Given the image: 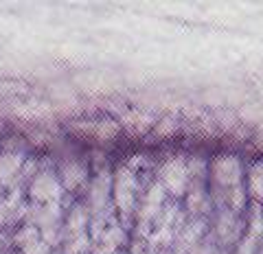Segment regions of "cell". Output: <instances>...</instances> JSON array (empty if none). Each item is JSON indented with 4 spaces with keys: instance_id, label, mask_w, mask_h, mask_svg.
<instances>
[{
    "instance_id": "obj_1",
    "label": "cell",
    "mask_w": 263,
    "mask_h": 254,
    "mask_svg": "<svg viewBox=\"0 0 263 254\" xmlns=\"http://www.w3.org/2000/svg\"><path fill=\"white\" fill-rule=\"evenodd\" d=\"M215 180L219 186H230L235 191L241 182V167L235 155H224L215 162Z\"/></svg>"
},
{
    "instance_id": "obj_2",
    "label": "cell",
    "mask_w": 263,
    "mask_h": 254,
    "mask_svg": "<svg viewBox=\"0 0 263 254\" xmlns=\"http://www.w3.org/2000/svg\"><path fill=\"white\" fill-rule=\"evenodd\" d=\"M31 193L35 200L57 202V198H60V193H62V184L57 182L53 173H40L31 186Z\"/></svg>"
},
{
    "instance_id": "obj_3",
    "label": "cell",
    "mask_w": 263,
    "mask_h": 254,
    "mask_svg": "<svg viewBox=\"0 0 263 254\" xmlns=\"http://www.w3.org/2000/svg\"><path fill=\"white\" fill-rule=\"evenodd\" d=\"M186 167L182 162H169L167 167L162 171V182H164V188H169V191H174L176 195H180L184 191L186 186Z\"/></svg>"
},
{
    "instance_id": "obj_4",
    "label": "cell",
    "mask_w": 263,
    "mask_h": 254,
    "mask_svg": "<svg viewBox=\"0 0 263 254\" xmlns=\"http://www.w3.org/2000/svg\"><path fill=\"white\" fill-rule=\"evenodd\" d=\"M62 184L64 188H68V191H75V188L84 182L86 178V169L79 165V162H66V165L62 167Z\"/></svg>"
},
{
    "instance_id": "obj_5",
    "label": "cell",
    "mask_w": 263,
    "mask_h": 254,
    "mask_svg": "<svg viewBox=\"0 0 263 254\" xmlns=\"http://www.w3.org/2000/svg\"><path fill=\"white\" fill-rule=\"evenodd\" d=\"M20 165H22L20 155H15V153L0 155V182H3V184L11 182V180L15 178V173H18Z\"/></svg>"
},
{
    "instance_id": "obj_6",
    "label": "cell",
    "mask_w": 263,
    "mask_h": 254,
    "mask_svg": "<svg viewBox=\"0 0 263 254\" xmlns=\"http://www.w3.org/2000/svg\"><path fill=\"white\" fill-rule=\"evenodd\" d=\"M37 241H40V235H37V230L33 226H24L22 230L15 235V243H18L20 248H24V250L31 248V245H35Z\"/></svg>"
},
{
    "instance_id": "obj_7",
    "label": "cell",
    "mask_w": 263,
    "mask_h": 254,
    "mask_svg": "<svg viewBox=\"0 0 263 254\" xmlns=\"http://www.w3.org/2000/svg\"><path fill=\"white\" fill-rule=\"evenodd\" d=\"M86 221H88L86 210L77 206V208H75V212H72V217H70V230H72V232H77V230H84Z\"/></svg>"
},
{
    "instance_id": "obj_8",
    "label": "cell",
    "mask_w": 263,
    "mask_h": 254,
    "mask_svg": "<svg viewBox=\"0 0 263 254\" xmlns=\"http://www.w3.org/2000/svg\"><path fill=\"white\" fill-rule=\"evenodd\" d=\"M250 195H252V198H261V173H259V165H257V171L252 169V173H250Z\"/></svg>"
},
{
    "instance_id": "obj_9",
    "label": "cell",
    "mask_w": 263,
    "mask_h": 254,
    "mask_svg": "<svg viewBox=\"0 0 263 254\" xmlns=\"http://www.w3.org/2000/svg\"><path fill=\"white\" fill-rule=\"evenodd\" d=\"M24 254H48V243L46 241H37L35 245L24 250Z\"/></svg>"
}]
</instances>
